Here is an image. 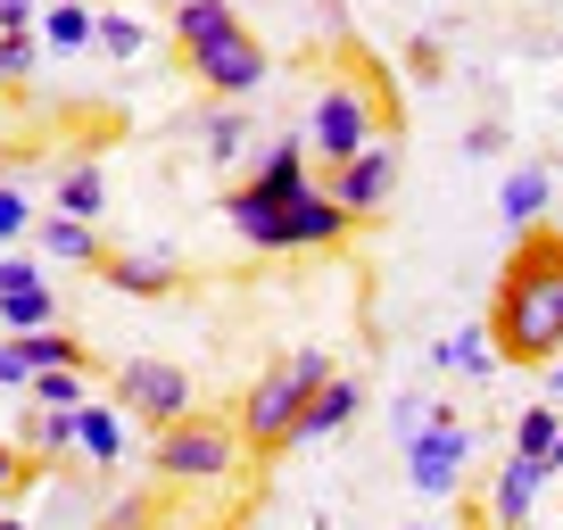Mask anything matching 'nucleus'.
Masks as SVG:
<instances>
[{"label": "nucleus", "instance_id": "1", "mask_svg": "<svg viewBox=\"0 0 563 530\" xmlns=\"http://www.w3.org/2000/svg\"><path fill=\"white\" fill-rule=\"evenodd\" d=\"M489 340L506 365H555L563 356V241L555 232H522L506 283L489 307Z\"/></svg>", "mask_w": 563, "mask_h": 530}, {"label": "nucleus", "instance_id": "2", "mask_svg": "<svg viewBox=\"0 0 563 530\" xmlns=\"http://www.w3.org/2000/svg\"><path fill=\"white\" fill-rule=\"evenodd\" d=\"M332 382V365H323V349H299V356H282L274 373H257V389L241 398V440L249 448H290V431H299L307 398Z\"/></svg>", "mask_w": 563, "mask_h": 530}, {"label": "nucleus", "instance_id": "3", "mask_svg": "<svg viewBox=\"0 0 563 530\" xmlns=\"http://www.w3.org/2000/svg\"><path fill=\"white\" fill-rule=\"evenodd\" d=\"M224 224L241 232L249 249H332L356 216L340 208L332 191H316V183H307V191L282 199V208H241V199H224Z\"/></svg>", "mask_w": 563, "mask_h": 530}, {"label": "nucleus", "instance_id": "4", "mask_svg": "<svg viewBox=\"0 0 563 530\" xmlns=\"http://www.w3.org/2000/svg\"><path fill=\"white\" fill-rule=\"evenodd\" d=\"M307 150H323V166H349V158H365L373 150V100L356 84H323L316 91V108H307Z\"/></svg>", "mask_w": 563, "mask_h": 530}, {"label": "nucleus", "instance_id": "5", "mask_svg": "<svg viewBox=\"0 0 563 530\" xmlns=\"http://www.w3.org/2000/svg\"><path fill=\"white\" fill-rule=\"evenodd\" d=\"M117 407L141 415V423H158V431H175V423H191V373L166 365V356H124L117 365Z\"/></svg>", "mask_w": 563, "mask_h": 530}, {"label": "nucleus", "instance_id": "6", "mask_svg": "<svg viewBox=\"0 0 563 530\" xmlns=\"http://www.w3.org/2000/svg\"><path fill=\"white\" fill-rule=\"evenodd\" d=\"M232 448H241V431H224V423H208V415H191V423L158 431L150 464H158L166 481H224V473H232Z\"/></svg>", "mask_w": 563, "mask_h": 530}, {"label": "nucleus", "instance_id": "7", "mask_svg": "<svg viewBox=\"0 0 563 530\" xmlns=\"http://www.w3.org/2000/svg\"><path fill=\"white\" fill-rule=\"evenodd\" d=\"M191 75L216 91V100H249V91L265 84V51H257L249 25H232V34H216V42H199V51H191Z\"/></svg>", "mask_w": 563, "mask_h": 530}, {"label": "nucleus", "instance_id": "8", "mask_svg": "<svg viewBox=\"0 0 563 530\" xmlns=\"http://www.w3.org/2000/svg\"><path fill=\"white\" fill-rule=\"evenodd\" d=\"M464 464H473V431L456 423V407H448L440 423H431L415 448H406V473H415V489H422V497H456Z\"/></svg>", "mask_w": 563, "mask_h": 530}, {"label": "nucleus", "instance_id": "9", "mask_svg": "<svg viewBox=\"0 0 563 530\" xmlns=\"http://www.w3.org/2000/svg\"><path fill=\"white\" fill-rule=\"evenodd\" d=\"M323 191L340 199L349 216H373V208H389V191H398V142H373L365 158H349Z\"/></svg>", "mask_w": 563, "mask_h": 530}, {"label": "nucleus", "instance_id": "10", "mask_svg": "<svg viewBox=\"0 0 563 530\" xmlns=\"http://www.w3.org/2000/svg\"><path fill=\"white\" fill-rule=\"evenodd\" d=\"M547 473H563V456H506V473H497V489H489V522L522 530L530 506H539V489H547Z\"/></svg>", "mask_w": 563, "mask_h": 530}, {"label": "nucleus", "instance_id": "11", "mask_svg": "<svg viewBox=\"0 0 563 530\" xmlns=\"http://www.w3.org/2000/svg\"><path fill=\"white\" fill-rule=\"evenodd\" d=\"M299 191H307V142H274L232 199H241V208H282V199H299Z\"/></svg>", "mask_w": 563, "mask_h": 530}, {"label": "nucleus", "instance_id": "12", "mask_svg": "<svg viewBox=\"0 0 563 530\" xmlns=\"http://www.w3.org/2000/svg\"><path fill=\"white\" fill-rule=\"evenodd\" d=\"M365 407V389L349 382V373H332V382L307 398V415H299V431H290V448H307V440H332V431H349V415Z\"/></svg>", "mask_w": 563, "mask_h": 530}, {"label": "nucleus", "instance_id": "13", "mask_svg": "<svg viewBox=\"0 0 563 530\" xmlns=\"http://www.w3.org/2000/svg\"><path fill=\"white\" fill-rule=\"evenodd\" d=\"M108 290L158 299V290H175V257H166V249H117V257H108Z\"/></svg>", "mask_w": 563, "mask_h": 530}, {"label": "nucleus", "instance_id": "14", "mask_svg": "<svg viewBox=\"0 0 563 530\" xmlns=\"http://www.w3.org/2000/svg\"><path fill=\"white\" fill-rule=\"evenodd\" d=\"M547 191H555V175H547L539 158H530V166H514V175L497 183V216H506L514 232H539V216H547Z\"/></svg>", "mask_w": 563, "mask_h": 530}, {"label": "nucleus", "instance_id": "15", "mask_svg": "<svg viewBox=\"0 0 563 530\" xmlns=\"http://www.w3.org/2000/svg\"><path fill=\"white\" fill-rule=\"evenodd\" d=\"M42 249H51V265H108V249H100V232H91V224H75V216H42Z\"/></svg>", "mask_w": 563, "mask_h": 530}, {"label": "nucleus", "instance_id": "16", "mask_svg": "<svg viewBox=\"0 0 563 530\" xmlns=\"http://www.w3.org/2000/svg\"><path fill=\"white\" fill-rule=\"evenodd\" d=\"M75 448H84L91 464H124V415L84 398V415H75Z\"/></svg>", "mask_w": 563, "mask_h": 530}, {"label": "nucleus", "instance_id": "17", "mask_svg": "<svg viewBox=\"0 0 563 530\" xmlns=\"http://www.w3.org/2000/svg\"><path fill=\"white\" fill-rule=\"evenodd\" d=\"M232 25H241V9H232V0H175V42H183V51L232 34Z\"/></svg>", "mask_w": 563, "mask_h": 530}, {"label": "nucleus", "instance_id": "18", "mask_svg": "<svg viewBox=\"0 0 563 530\" xmlns=\"http://www.w3.org/2000/svg\"><path fill=\"white\" fill-rule=\"evenodd\" d=\"M100 208H108V175L100 166H67V175H58V216H75V224H100Z\"/></svg>", "mask_w": 563, "mask_h": 530}, {"label": "nucleus", "instance_id": "19", "mask_svg": "<svg viewBox=\"0 0 563 530\" xmlns=\"http://www.w3.org/2000/svg\"><path fill=\"white\" fill-rule=\"evenodd\" d=\"M51 51H84L91 34H100V9L91 0H58V9H42V25H34Z\"/></svg>", "mask_w": 563, "mask_h": 530}, {"label": "nucleus", "instance_id": "20", "mask_svg": "<svg viewBox=\"0 0 563 530\" xmlns=\"http://www.w3.org/2000/svg\"><path fill=\"white\" fill-rule=\"evenodd\" d=\"M0 323H9V332H51V323H58V290L51 283H42V290H0Z\"/></svg>", "mask_w": 563, "mask_h": 530}, {"label": "nucleus", "instance_id": "21", "mask_svg": "<svg viewBox=\"0 0 563 530\" xmlns=\"http://www.w3.org/2000/svg\"><path fill=\"white\" fill-rule=\"evenodd\" d=\"M431 356H440L448 373H464V382H481V373H497V340H489V332H456V340H440V349H431Z\"/></svg>", "mask_w": 563, "mask_h": 530}, {"label": "nucleus", "instance_id": "22", "mask_svg": "<svg viewBox=\"0 0 563 530\" xmlns=\"http://www.w3.org/2000/svg\"><path fill=\"white\" fill-rule=\"evenodd\" d=\"M208 158H216V166L249 158V108H241V100H224V108L208 117Z\"/></svg>", "mask_w": 563, "mask_h": 530}, {"label": "nucleus", "instance_id": "23", "mask_svg": "<svg viewBox=\"0 0 563 530\" xmlns=\"http://www.w3.org/2000/svg\"><path fill=\"white\" fill-rule=\"evenodd\" d=\"M514 456H563L555 407H522V423H514Z\"/></svg>", "mask_w": 563, "mask_h": 530}, {"label": "nucleus", "instance_id": "24", "mask_svg": "<svg viewBox=\"0 0 563 530\" xmlns=\"http://www.w3.org/2000/svg\"><path fill=\"white\" fill-rule=\"evenodd\" d=\"M440 415H448V407H440V398H422V389H415V398H398V407H389V431H398V440H406V448H415V440H422V431L440 423Z\"/></svg>", "mask_w": 563, "mask_h": 530}, {"label": "nucleus", "instance_id": "25", "mask_svg": "<svg viewBox=\"0 0 563 530\" xmlns=\"http://www.w3.org/2000/svg\"><path fill=\"white\" fill-rule=\"evenodd\" d=\"M75 415H84V407H34V448L67 456V448H75Z\"/></svg>", "mask_w": 563, "mask_h": 530}, {"label": "nucleus", "instance_id": "26", "mask_svg": "<svg viewBox=\"0 0 563 530\" xmlns=\"http://www.w3.org/2000/svg\"><path fill=\"white\" fill-rule=\"evenodd\" d=\"M34 407H84V373H34Z\"/></svg>", "mask_w": 563, "mask_h": 530}, {"label": "nucleus", "instance_id": "27", "mask_svg": "<svg viewBox=\"0 0 563 530\" xmlns=\"http://www.w3.org/2000/svg\"><path fill=\"white\" fill-rule=\"evenodd\" d=\"M91 42H100L108 58H133V51H141V25L117 18V9H100V34H91Z\"/></svg>", "mask_w": 563, "mask_h": 530}, {"label": "nucleus", "instance_id": "28", "mask_svg": "<svg viewBox=\"0 0 563 530\" xmlns=\"http://www.w3.org/2000/svg\"><path fill=\"white\" fill-rule=\"evenodd\" d=\"M18 232H34V208H25V191H18V183H0V249L18 241Z\"/></svg>", "mask_w": 563, "mask_h": 530}, {"label": "nucleus", "instance_id": "29", "mask_svg": "<svg viewBox=\"0 0 563 530\" xmlns=\"http://www.w3.org/2000/svg\"><path fill=\"white\" fill-rule=\"evenodd\" d=\"M34 51H42V34H0V84H18L34 67Z\"/></svg>", "mask_w": 563, "mask_h": 530}, {"label": "nucleus", "instance_id": "30", "mask_svg": "<svg viewBox=\"0 0 563 530\" xmlns=\"http://www.w3.org/2000/svg\"><path fill=\"white\" fill-rule=\"evenodd\" d=\"M51 274H42L34 257H18V249H0V290H42Z\"/></svg>", "mask_w": 563, "mask_h": 530}, {"label": "nucleus", "instance_id": "31", "mask_svg": "<svg viewBox=\"0 0 563 530\" xmlns=\"http://www.w3.org/2000/svg\"><path fill=\"white\" fill-rule=\"evenodd\" d=\"M42 25V0H0V34H34Z\"/></svg>", "mask_w": 563, "mask_h": 530}, {"label": "nucleus", "instance_id": "32", "mask_svg": "<svg viewBox=\"0 0 563 530\" xmlns=\"http://www.w3.org/2000/svg\"><path fill=\"white\" fill-rule=\"evenodd\" d=\"M0 382H34V373H25V356H18V340H0Z\"/></svg>", "mask_w": 563, "mask_h": 530}, {"label": "nucleus", "instance_id": "33", "mask_svg": "<svg viewBox=\"0 0 563 530\" xmlns=\"http://www.w3.org/2000/svg\"><path fill=\"white\" fill-rule=\"evenodd\" d=\"M108 530H141V506H133V497H124V506L108 514Z\"/></svg>", "mask_w": 563, "mask_h": 530}, {"label": "nucleus", "instance_id": "34", "mask_svg": "<svg viewBox=\"0 0 563 530\" xmlns=\"http://www.w3.org/2000/svg\"><path fill=\"white\" fill-rule=\"evenodd\" d=\"M9 481H18V456H9V440H0V489H9Z\"/></svg>", "mask_w": 563, "mask_h": 530}, {"label": "nucleus", "instance_id": "35", "mask_svg": "<svg viewBox=\"0 0 563 530\" xmlns=\"http://www.w3.org/2000/svg\"><path fill=\"white\" fill-rule=\"evenodd\" d=\"M547 389H563V356H555V365H547Z\"/></svg>", "mask_w": 563, "mask_h": 530}, {"label": "nucleus", "instance_id": "36", "mask_svg": "<svg viewBox=\"0 0 563 530\" xmlns=\"http://www.w3.org/2000/svg\"><path fill=\"white\" fill-rule=\"evenodd\" d=\"M0 530H25V522H9V514H0Z\"/></svg>", "mask_w": 563, "mask_h": 530}, {"label": "nucleus", "instance_id": "37", "mask_svg": "<svg viewBox=\"0 0 563 530\" xmlns=\"http://www.w3.org/2000/svg\"><path fill=\"white\" fill-rule=\"evenodd\" d=\"M42 9H58V0H42Z\"/></svg>", "mask_w": 563, "mask_h": 530}, {"label": "nucleus", "instance_id": "38", "mask_svg": "<svg viewBox=\"0 0 563 530\" xmlns=\"http://www.w3.org/2000/svg\"><path fill=\"white\" fill-rule=\"evenodd\" d=\"M415 530H431V522H415Z\"/></svg>", "mask_w": 563, "mask_h": 530}, {"label": "nucleus", "instance_id": "39", "mask_svg": "<svg viewBox=\"0 0 563 530\" xmlns=\"http://www.w3.org/2000/svg\"><path fill=\"white\" fill-rule=\"evenodd\" d=\"M555 241H563V232H555Z\"/></svg>", "mask_w": 563, "mask_h": 530}]
</instances>
